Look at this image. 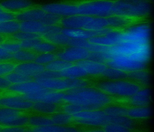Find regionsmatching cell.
<instances>
[{
  "label": "cell",
  "instance_id": "1",
  "mask_svg": "<svg viewBox=\"0 0 154 132\" xmlns=\"http://www.w3.org/2000/svg\"><path fill=\"white\" fill-rule=\"evenodd\" d=\"M131 23V21L129 19L114 15L98 17L76 15L62 18L59 25L66 28L98 31L106 28L122 30L127 27Z\"/></svg>",
  "mask_w": 154,
  "mask_h": 132
},
{
  "label": "cell",
  "instance_id": "2",
  "mask_svg": "<svg viewBox=\"0 0 154 132\" xmlns=\"http://www.w3.org/2000/svg\"><path fill=\"white\" fill-rule=\"evenodd\" d=\"M112 97L97 88L90 87L65 92L63 103L91 106L100 109L110 104Z\"/></svg>",
  "mask_w": 154,
  "mask_h": 132
},
{
  "label": "cell",
  "instance_id": "3",
  "mask_svg": "<svg viewBox=\"0 0 154 132\" xmlns=\"http://www.w3.org/2000/svg\"><path fill=\"white\" fill-rule=\"evenodd\" d=\"M151 10L148 2L143 1H114L113 15L126 19H140L147 16Z\"/></svg>",
  "mask_w": 154,
  "mask_h": 132
},
{
  "label": "cell",
  "instance_id": "4",
  "mask_svg": "<svg viewBox=\"0 0 154 132\" xmlns=\"http://www.w3.org/2000/svg\"><path fill=\"white\" fill-rule=\"evenodd\" d=\"M96 87L111 97L128 98L141 88L139 84L128 80L103 81L97 84Z\"/></svg>",
  "mask_w": 154,
  "mask_h": 132
},
{
  "label": "cell",
  "instance_id": "5",
  "mask_svg": "<svg viewBox=\"0 0 154 132\" xmlns=\"http://www.w3.org/2000/svg\"><path fill=\"white\" fill-rule=\"evenodd\" d=\"M78 15L107 17L113 15L114 1H90L77 4Z\"/></svg>",
  "mask_w": 154,
  "mask_h": 132
},
{
  "label": "cell",
  "instance_id": "6",
  "mask_svg": "<svg viewBox=\"0 0 154 132\" xmlns=\"http://www.w3.org/2000/svg\"><path fill=\"white\" fill-rule=\"evenodd\" d=\"M62 18L48 13L39 7H33L16 14V20L19 22L35 21L46 25H59Z\"/></svg>",
  "mask_w": 154,
  "mask_h": 132
},
{
  "label": "cell",
  "instance_id": "7",
  "mask_svg": "<svg viewBox=\"0 0 154 132\" xmlns=\"http://www.w3.org/2000/svg\"><path fill=\"white\" fill-rule=\"evenodd\" d=\"M74 122L81 125L103 127L111 123L112 116L101 109L85 110L72 115Z\"/></svg>",
  "mask_w": 154,
  "mask_h": 132
},
{
  "label": "cell",
  "instance_id": "8",
  "mask_svg": "<svg viewBox=\"0 0 154 132\" xmlns=\"http://www.w3.org/2000/svg\"><path fill=\"white\" fill-rule=\"evenodd\" d=\"M122 42L149 43L150 29L147 23H140L122 30Z\"/></svg>",
  "mask_w": 154,
  "mask_h": 132
},
{
  "label": "cell",
  "instance_id": "9",
  "mask_svg": "<svg viewBox=\"0 0 154 132\" xmlns=\"http://www.w3.org/2000/svg\"><path fill=\"white\" fill-rule=\"evenodd\" d=\"M150 51L149 43L125 42L109 47L107 52L113 56L129 57L140 52Z\"/></svg>",
  "mask_w": 154,
  "mask_h": 132
},
{
  "label": "cell",
  "instance_id": "10",
  "mask_svg": "<svg viewBox=\"0 0 154 132\" xmlns=\"http://www.w3.org/2000/svg\"><path fill=\"white\" fill-rule=\"evenodd\" d=\"M105 64L108 66L128 73L145 70L147 66L146 63L138 62L124 56H113Z\"/></svg>",
  "mask_w": 154,
  "mask_h": 132
},
{
  "label": "cell",
  "instance_id": "11",
  "mask_svg": "<svg viewBox=\"0 0 154 132\" xmlns=\"http://www.w3.org/2000/svg\"><path fill=\"white\" fill-rule=\"evenodd\" d=\"M20 31L41 35H52L60 33L63 28L59 25H46L38 22H20Z\"/></svg>",
  "mask_w": 154,
  "mask_h": 132
},
{
  "label": "cell",
  "instance_id": "12",
  "mask_svg": "<svg viewBox=\"0 0 154 132\" xmlns=\"http://www.w3.org/2000/svg\"><path fill=\"white\" fill-rule=\"evenodd\" d=\"M33 104L34 102L19 94H11L0 97V107L10 108L25 112L31 110Z\"/></svg>",
  "mask_w": 154,
  "mask_h": 132
},
{
  "label": "cell",
  "instance_id": "13",
  "mask_svg": "<svg viewBox=\"0 0 154 132\" xmlns=\"http://www.w3.org/2000/svg\"><path fill=\"white\" fill-rule=\"evenodd\" d=\"M43 10L61 18L78 15V8L76 4L66 3L46 4L39 6Z\"/></svg>",
  "mask_w": 154,
  "mask_h": 132
},
{
  "label": "cell",
  "instance_id": "14",
  "mask_svg": "<svg viewBox=\"0 0 154 132\" xmlns=\"http://www.w3.org/2000/svg\"><path fill=\"white\" fill-rule=\"evenodd\" d=\"M91 52L83 48L67 47L56 52L57 58L69 63H75L77 62L87 60Z\"/></svg>",
  "mask_w": 154,
  "mask_h": 132
},
{
  "label": "cell",
  "instance_id": "15",
  "mask_svg": "<svg viewBox=\"0 0 154 132\" xmlns=\"http://www.w3.org/2000/svg\"><path fill=\"white\" fill-rule=\"evenodd\" d=\"M65 92L55 91L47 89L45 91L31 95H22L32 102L43 101L53 104L63 103Z\"/></svg>",
  "mask_w": 154,
  "mask_h": 132
},
{
  "label": "cell",
  "instance_id": "16",
  "mask_svg": "<svg viewBox=\"0 0 154 132\" xmlns=\"http://www.w3.org/2000/svg\"><path fill=\"white\" fill-rule=\"evenodd\" d=\"M113 29L106 28L98 31H90L82 29L63 28L61 33L68 37L81 40H89L97 36L104 35L112 30Z\"/></svg>",
  "mask_w": 154,
  "mask_h": 132
},
{
  "label": "cell",
  "instance_id": "17",
  "mask_svg": "<svg viewBox=\"0 0 154 132\" xmlns=\"http://www.w3.org/2000/svg\"><path fill=\"white\" fill-rule=\"evenodd\" d=\"M38 82L32 80L18 84H11L7 90L10 93L19 95H31L46 90Z\"/></svg>",
  "mask_w": 154,
  "mask_h": 132
},
{
  "label": "cell",
  "instance_id": "18",
  "mask_svg": "<svg viewBox=\"0 0 154 132\" xmlns=\"http://www.w3.org/2000/svg\"><path fill=\"white\" fill-rule=\"evenodd\" d=\"M122 30L114 29L104 35L94 37L88 40L96 45L111 47L122 42Z\"/></svg>",
  "mask_w": 154,
  "mask_h": 132
},
{
  "label": "cell",
  "instance_id": "19",
  "mask_svg": "<svg viewBox=\"0 0 154 132\" xmlns=\"http://www.w3.org/2000/svg\"><path fill=\"white\" fill-rule=\"evenodd\" d=\"M3 10L17 13L35 7V4L29 0H6L0 2Z\"/></svg>",
  "mask_w": 154,
  "mask_h": 132
},
{
  "label": "cell",
  "instance_id": "20",
  "mask_svg": "<svg viewBox=\"0 0 154 132\" xmlns=\"http://www.w3.org/2000/svg\"><path fill=\"white\" fill-rule=\"evenodd\" d=\"M45 69V66L33 61L17 63L13 71L32 77L33 79L34 76Z\"/></svg>",
  "mask_w": 154,
  "mask_h": 132
},
{
  "label": "cell",
  "instance_id": "21",
  "mask_svg": "<svg viewBox=\"0 0 154 132\" xmlns=\"http://www.w3.org/2000/svg\"><path fill=\"white\" fill-rule=\"evenodd\" d=\"M75 64L82 67L88 76H102L108 67L105 63L89 60H83Z\"/></svg>",
  "mask_w": 154,
  "mask_h": 132
},
{
  "label": "cell",
  "instance_id": "22",
  "mask_svg": "<svg viewBox=\"0 0 154 132\" xmlns=\"http://www.w3.org/2000/svg\"><path fill=\"white\" fill-rule=\"evenodd\" d=\"M150 100V92L147 87H142L130 98L129 102L133 107L147 106Z\"/></svg>",
  "mask_w": 154,
  "mask_h": 132
},
{
  "label": "cell",
  "instance_id": "23",
  "mask_svg": "<svg viewBox=\"0 0 154 132\" xmlns=\"http://www.w3.org/2000/svg\"><path fill=\"white\" fill-rule=\"evenodd\" d=\"M31 110L37 114L50 116L56 112L61 111L59 104H53L43 101L34 102Z\"/></svg>",
  "mask_w": 154,
  "mask_h": 132
},
{
  "label": "cell",
  "instance_id": "24",
  "mask_svg": "<svg viewBox=\"0 0 154 132\" xmlns=\"http://www.w3.org/2000/svg\"><path fill=\"white\" fill-rule=\"evenodd\" d=\"M60 73L62 78L66 79H85L88 76L82 67L75 63L60 72Z\"/></svg>",
  "mask_w": 154,
  "mask_h": 132
},
{
  "label": "cell",
  "instance_id": "25",
  "mask_svg": "<svg viewBox=\"0 0 154 132\" xmlns=\"http://www.w3.org/2000/svg\"><path fill=\"white\" fill-rule=\"evenodd\" d=\"M29 131L34 132H77L79 129L75 127L51 125L46 126L30 128Z\"/></svg>",
  "mask_w": 154,
  "mask_h": 132
},
{
  "label": "cell",
  "instance_id": "26",
  "mask_svg": "<svg viewBox=\"0 0 154 132\" xmlns=\"http://www.w3.org/2000/svg\"><path fill=\"white\" fill-rule=\"evenodd\" d=\"M151 110L147 106L133 107L127 110L126 116L133 119L148 118L151 115Z\"/></svg>",
  "mask_w": 154,
  "mask_h": 132
},
{
  "label": "cell",
  "instance_id": "27",
  "mask_svg": "<svg viewBox=\"0 0 154 132\" xmlns=\"http://www.w3.org/2000/svg\"><path fill=\"white\" fill-rule=\"evenodd\" d=\"M149 73L145 70L128 73V80L137 83L140 86L147 85L149 83Z\"/></svg>",
  "mask_w": 154,
  "mask_h": 132
},
{
  "label": "cell",
  "instance_id": "28",
  "mask_svg": "<svg viewBox=\"0 0 154 132\" xmlns=\"http://www.w3.org/2000/svg\"><path fill=\"white\" fill-rule=\"evenodd\" d=\"M38 54L33 50L21 49L12 54V62L19 63H26L35 61Z\"/></svg>",
  "mask_w": 154,
  "mask_h": 132
},
{
  "label": "cell",
  "instance_id": "29",
  "mask_svg": "<svg viewBox=\"0 0 154 132\" xmlns=\"http://www.w3.org/2000/svg\"><path fill=\"white\" fill-rule=\"evenodd\" d=\"M53 124L49 116L38 114L29 116L28 126L30 128L41 127Z\"/></svg>",
  "mask_w": 154,
  "mask_h": 132
},
{
  "label": "cell",
  "instance_id": "30",
  "mask_svg": "<svg viewBox=\"0 0 154 132\" xmlns=\"http://www.w3.org/2000/svg\"><path fill=\"white\" fill-rule=\"evenodd\" d=\"M20 23L16 20L0 22V35L9 36L20 31Z\"/></svg>",
  "mask_w": 154,
  "mask_h": 132
},
{
  "label": "cell",
  "instance_id": "31",
  "mask_svg": "<svg viewBox=\"0 0 154 132\" xmlns=\"http://www.w3.org/2000/svg\"><path fill=\"white\" fill-rule=\"evenodd\" d=\"M61 111L63 112L72 115L81 111L101 109L95 107H91V106L80 105V104L64 103V104L61 106Z\"/></svg>",
  "mask_w": 154,
  "mask_h": 132
},
{
  "label": "cell",
  "instance_id": "32",
  "mask_svg": "<svg viewBox=\"0 0 154 132\" xmlns=\"http://www.w3.org/2000/svg\"><path fill=\"white\" fill-rule=\"evenodd\" d=\"M102 76L110 81L128 80V72L108 66Z\"/></svg>",
  "mask_w": 154,
  "mask_h": 132
},
{
  "label": "cell",
  "instance_id": "33",
  "mask_svg": "<svg viewBox=\"0 0 154 132\" xmlns=\"http://www.w3.org/2000/svg\"><path fill=\"white\" fill-rule=\"evenodd\" d=\"M54 125L66 126L73 122L72 115L62 111H58L49 116Z\"/></svg>",
  "mask_w": 154,
  "mask_h": 132
},
{
  "label": "cell",
  "instance_id": "34",
  "mask_svg": "<svg viewBox=\"0 0 154 132\" xmlns=\"http://www.w3.org/2000/svg\"><path fill=\"white\" fill-rule=\"evenodd\" d=\"M24 112L10 108L0 107V126H2L9 120Z\"/></svg>",
  "mask_w": 154,
  "mask_h": 132
},
{
  "label": "cell",
  "instance_id": "35",
  "mask_svg": "<svg viewBox=\"0 0 154 132\" xmlns=\"http://www.w3.org/2000/svg\"><path fill=\"white\" fill-rule=\"evenodd\" d=\"M58 50V46L54 44L43 40L33 49V51L36 54L43 53H55Z\"/></svg>",
  "mask_w": 154,
  "mask_h": 132
},
{
  "label": "cell",
  "instance_id": "36",
  "mask_svg": "<svg viewBox=\"0 0 154 132\" xmlns=\"http://www.w3.org/2000/svg\"><path fill=\"white\" fill-rule=\"evenodd\" d=\"M74 63L57 58L49 63L45 66V69L54 72H61Z\"/></svg>",
  "mask_w": 154,
  "mask_h": 132
},
{
  "label": "cell",
  "instance_id": "37",
  "mask_svg": "<svg viewBox=\"0 0 154 132\" xmlns=\"http://www.w3.org/2000/svg\"><path fill=\"white\" fill-rule=\"evenodd\" d=\"M28 120L29 116L24 112L9 120L2 127H26Z\"/></svg>",
  "mask_w": 154,
  "mask_h": 132
},
{
  "label": "cell",
  "instance_id": "38",
  "mask_svg": "<svg viewBox=\"0 0 154 132\" xmlns=\"http://www.w3.org/2000/svg\"><path fill=\"white\" fill-rule=\"evenodd\" d=\"M5 77L11 84H18L34 80L32 77L16 72L14 71L6 75Z\"/></svg>",
  "mask_w": 154,
  "mask_h": 132
},
{
  "label": "cell",
  "instance_id": "39",
  "mask_svg": "<svg viewBox=\"0 0 154 132\" xmlns=\"http://www.w3.org/2000/svg\"><path fill=\"white\" fill-rule=\"evenodd\" d=\"M102 110L105 113L111 116H126L128 108L123 106L109 104L103 107Z\"/></svg>",
  "mask_w": 154,
  "mask_h": 132
},
{
  "label": "cell",
  "instance_id": "40",
  "mask_svg": "<svg viewBox=\"0 0 154 132\" xmlns=\"http://www.w3.org/2000/svg\"><path fill=\"white\" fill-rule=\"evenodd\" d=\"M9 37L11 40L19 42L24 41V40L32 39L42 37L41 35L38 34L29 33V32H25V31H20L9 36Z\"/></svg>",
  "mask_w": 154,
  "mask_h": 132
},
{
  "label": "cell",
  "instance_id": "41",
  "mask_svg": "<svg viewBox=\"0 0 154 132\" xmlns=\"http://www.w3.org/2000/svg\"><path fill=\"white\" fill-rule=\"evenodd\" d=\"M0 46L11 54H14L22 49L19 42L11 40H5L0 44Z\"/></svg>",
  "mask_w": 154,
  "mask_h": 132
},
{
  "label": "cell",
  "instance_id": "42",
  "mask_svg": "<svg viewBox=\"0 0 154 132\" xmlns=\"http://www.w3.org/2000/svg\"><path fill=\"white\" fill-rule=\"evenodd\" d=\"M57 58L55 53H48L38 54L35 60L37 63L45 66Z\"/></svg>",
  "mask_w": 154,
  "mask_h": 132
},
{
  "label": "cell",
  "instance_id": "43",
  "mask_svg": "<svg viewBox=\"0 0 154 132\" xmlns=\"http://www.w3.org/2000/svg\"><path fill=\"white\" fill-rule=\"evenodd\" d=\"M54 78H62L60 75V72H54L45 69L44 71L39 73L34 76V81L45 80V79H54Z\"/></svg>",
  "mask_w": 154,
  "mask_h": 132
},
{
  "label": "cell",
  "instance_id": "44",
  "mask_svg": "<svg viewBox=\"0 0 154 132\" xmlns=\"http://www.w3.org/2000/svg\"><path fill=\"white\" fill-rule=\"evenodd\" d=\"M102 130L106 132H128L130 129L118 124H109L102 127Z\"/></svg>",
  "mask_w": 154,
  "mask_h": 132
},
{
  "label": "cell",
  "instance_id": "45",
  "mask_svg": "<svg viewBox=\"0 0 154 132\" xmlns=\"http://www.w3.org/2000/svg\"><path fill=\"white\" fill-rule=\"evenodd\" d=\"M42 37L32 39L20 42L22 49L33 50L35 47L43 40Z\"/></svg>",
  "mask_w": 154,
  "mask_h": 132
},
{
  "label": "cell",
  "instance_id": "46",
  "mask_svg": "<svg viewBox=\"0 0 154 132\" xmlns=\"http://www.w3.org/2000/svg\"><path fill=\"white\" fill-rule=\"evenodd\" d=\"M16 64V63L12 61L0 63V76H5L13 72Z\"/></svg>",
  "mask_w": 154,
  "mask_h": 132
},
{
  "label": "cell",
  "instance_id": "47",
  "mask_svg": "<svg viewBox=\"0 0 154 132\" xmlns=\"http://www.w3.org/2000/svg\"><path fill=\"white\" fill-rule=\"evenodd\" d=\"M16 13L7 11H0V22L16 20Z\"/></svg>",
  "mask_w": 154,
  "mask_h": 132
},
{
  "label": "cell",
  "instance_id": "48",
  "mask_svg": "<svg viewBox=\"0 0 154 132\" xmlns=\"http://www.w3.org/2000/svg\"><path fill=\"white\" fill-rule=\"evenodd\" d=\"M29 131V129L26 127H2L0 132H24Z\"/></svg>",
  "mask_w": 154,
  "mask_h": 132
},
{
  "label": "cell",
  "instance_id": "49",
  "mask_svg": "<svg viewBox=\"0 0 154 132\" xmlns=\"http://www.w3.org/2000/svg\"><path fill=\"white\" fill-rule=\"evenodd\" d=\"M12 54L7 52L0 46V63L12 61Z\"/></svg>",
  "mask_w": 154,
  "mask_h": 132
},
{
  "label": "cell",
  "instance_id": "50",
  "mask_svg": "<svg viewBox=\"0 0 154 132\" xmlns=\"http://www.w3.org/2000/svg\"><path fill=\"white\" fill-rule=\"evenodd\" d=\"M11 85L5 76H0V90H7Z\"/></svg>",
  "mask_w": 154,
  "mask_h": 132
},
{
  "label": "cell",
  "instance_id": "51",
  "mask_svg": "<svg viewBox=\"0 0 154 132\" xmlns=\"http://www.w3.org/2000/svg\"><path fill=\"white\" fill-rule=\"evenodd\" d=\"M5 40H6V38H5V37L0 35V44H1L2 42H3V41H4Z\"/></svg>",
  "mask_w": 154,
  "mask_h": 132
},
{
  "label": "cell",
  "instance_id": "52",
  "mask_svg": "<svg viewBox=\"0 0 154 132\" xmlns=\"http://www.w3.org/2000/svg\"><path fill=\"white\" fill-rule=\"evenodd\" d=\"M4 10H3L1 6L0 5V11H1Z\"/></svg>",
  "mask_w": 154,
  "mask_h": 132
},
{
  "label": "cell",
  "instance_id": "53",
  "mask_svg": "<svg viewBox=\"0 0 154 132\" xmlns=\"http://www.w3.org/2000/svg\"><path fill=\"white\" fill-rule=\"evenodd\" d=\"M2 128V127L0 126V131H1V130Z\"/></svg>",
  "mask_w": 154,
  "mask_h": 132
}]
</instances>
